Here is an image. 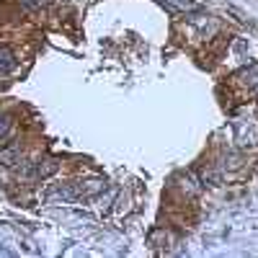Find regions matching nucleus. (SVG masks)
Instances as JSON below:
<instances>
[{"instance_id": "obj_8", "label": "nucleus", "mask_w": 258, "mask_h": 258, "mask_svg": "<svg viewBox=\"0 0 258 258\" xmlns=\"http://www.w3.org/2000/svg\"><path fill=\"white\" fill-rule=\"evenodd\" d=\"M18 3H21V8H24V11L36 13V11H41V8H47L52 0H18Z\"/></svg>"}, {"instance_id": "obj_5", "label": "nucleus", "mask_w": 258, "mask_h": 258, "mask_svg": "<svg viewBox=\"0 0 258 258\" xmlns=\"http://www.w3.org/2000/svg\"><path fill=\"white\" fill-rule=\"evenodd\" d=\"M238 80H240L243 85H248L250 91L258 88V62L250 64V68H245V70H240V73H238Z\"/></svg>"}, {"instance_id": "obj_4", "label": "nucleus", "mask_w": 258, "mask_h": 258, "mask_svg": "<svg viewBox=\"0 0 258 258\" xmlns=\"http://www.w3.org/2000/svg\"><path fill=\"white\" fill-rule=\"evenodd\" d=\"M16 64H18L16 52H13L11 47H0V75L13 73V70H16Z\"/></svg>"}, {"instance_id": "obj_3", "label": "nucleus", "mask_w": 258, "mask_h": 258, "mask_svg": "<svg viewBox=\"0 0 258 258\" xmlns=\"http://www.w3.org/2000/svg\"><path fill=\"white\" fill-rule=\"evenodd\" d=\"M103 186H106V183H103L101 178H91V181H83L73 194H75V197H96V194L103 191Z\"/></svg>"}, {"instance_id": "obj_6", "label": "nucleus", "mask_w": 258, "mask_h": 258, "mask_svg": "<svg viewBox=\"0 0 258 258\" xmlns=\"http://www.w3.org/2000/svg\"><path fill=\"white\" fill-rule=\"evenodd\" d=\"M158 3H163V6H168L170 11H197L199 6L194 3V0H158Z\"/></svg>"}, {"instance_id": "obj_1", "label": "nucleus", "mask_w": 258, "mask_h": 258, "mask_svg": "<svg viewBox=\"0 0 258 258\" xmlns=\"http://www.w3.org/2000/svg\"><path fill=\"white\" fill-rule=\"evenodd\" d=\"M57 170H59V160H57V158H41V160H36V163L18 165L16 173H18L21 178L34 181V178H49V176L57 173Z\"/></svg>"}, {"instance_id": "obj_7", "label": "nucleus", "mask_w": 258, "mask_h": 258, "mask_svg": "<svg viewBox=\"0 0 258 258\" xmlns=\"http://www.w3.org/2000/svg\"><path fill=\"white\" fill-rule=\"evenodd\" d=\"M11 135H13V119L8 114H3L0 116V147L11 140Z\"/></svg>"}, {"instance_id": "obj_2", "label": "nucleus", "mask_w": 258, "mask_h": 258, "mask_svg": "<svg viewBox=\"0 0 258 258\" xmlns=\"http://www.w3.org/2000/svg\"><path fill=\"white\" fill-rule=\"evenodd\" d=\"M0 163L8 165V168H16L21 163V147L18 145H3L0 147Z\"/></svg>"}]
</instances>
